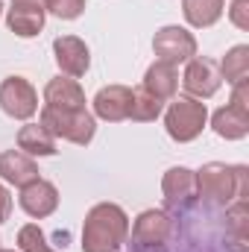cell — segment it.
I'll return each instance as SVG.
<instances>
[{
	"label": "cell",
	"mask_w": 249,
	"mask_h": 252,
	"mask_svg": "<svg viewBox=\"0 0 249 252\" xmlns=\"http://www.w3.org/2000/svg\"><path fill=\"white\" fill-rule=\"evenodd\" d=\"M223 0H182V15L190 27L205 30L223 18Z\"/></svg>",
	"instance_id": "d6986e66"
},
{
	"label": "cell",
	"mask_w": 249,
	"mask_h": 252,
	"mask_svg": "<svg viewBox=\"0 0 249 252\" xmlns=\"http://www.w3.org/2000/svg\"><path fill=\"white\" fill-rule=\"evenodd\" d=\"M0 109L15 121H30L38 112V91L24 76H6L0 82Z\"/></svg>",
	"instance_id": "8992f818"
},
{
	"label": "cell",
	"mask_w": 249,
	"mask_h": 252,
	"mask_svg": "<svg viewBox=\"0 0 249 252\" xmlns=\"http://www.w3.org/2000/svg\"><path fill=\"white\" fill-rule=\"evenodd\" d=\"M196 193L211 205H229L247 193V167H232L223 161H208L196 170Z\"/></svg>",
	"instance_id": "7a4b0ae2"
},
{
	"label": "cell",
	"mask_w": 249,
	"mask_h": 252,
	"mask_svg": "<svg viewBox=\"0 0 249 252\" xmlns=\"http://www.w3.org/2000/svg\"><path fill=\"white\" fill-rule=\"evenodd\" d=\"M12 214V193L6 190V185H0V223H6Z\"/></svg>",
	"instance_id": "d4e9b609"
},
{
	"label": "cell",
	"mask_w": 249,
	"mask_h": 252,
	"mask_svg": "<svg viewBox=\"0 0 249 252\" xmlns=\"http://www.w3.org/2000/svg\"><path fill=\"white\" fill-rule=\"evenodd\" d=\"M211 129L226 138V141H241L249 135V109H238L232 103H226L223 109H217L211 115Z\"/></svg>",
	"instance_id": "2e32d148"
},
{
	"label": "cell",
	"mask_w": 249,
	"mask_h": 252,
	"mask_svg": "<svg viewBox=\"0 0 249 252\" xmlns=\"http://www.w3.org/2000/svg\"><path fill=\"white\" fill-rule=\"evenodd\" d=\"M220 76L229 82V85H238L249 76V44H235L220 64Z\"/></svg>",
	"instance_id": "ffe728a7"
},
{
	"label": "cell",
	"mask_w": 249,
	"mask_h": 252,
	"mask_svg": "<svg viewBox=\"0 0 249 252\" xmlns=\"http://www.w3.org/2000/svg\"><path fill=\"white\" fill-rule=\"evenodd\" d=\"M18 202H21V208H24L30 217L44 220V217H50V214L59 208V188H56L53 182H47V179L38 176L35 182H30V185L21 188Z\"/></svg>",
	"instance_id": "30bf717a"
},
{
	"label": "cell",
	"mask_w": 249,
	"mask_h": 252,
	"mask_svg": "<svg viewBox=\"0 0 249 252\" xmlns=\"http://www.w3.org/2000/svg\"><path fill=\"white\" fill-rule=\"evenodd\" d=\"M18 150L27 156H56V138L41 124H27L18 132Z\"/></svg>",
	"instance_id": "ac0fdd59"
},
{
	"label": "cell",
	"mask_w": 249,
	"mask_h": 252,
	"mask_svg": "<svg viewBox=\"0 0 249 252\" xmlns=\"http://www.w3.org/2000/svg\"><path fill=\"white\" fill-rule=\"evenodd\" d=\"M153 50H156V62L164 64H185L196 56V38L193 32H187L185 27H161L153 38Z\"/></svg>",
	"instance_id": "5b68a950"
},
{
	"label": "cell",
	"mask_w": 249,
	"mask_h": 252,
	"mask_svg": "<svg viewBox=\"0 0 249 252\" xmlns=\"http://www.w3.org/2000/svg\"><path fill=\"white\" fill-rule=\"evenodd\" d=\"M161 109H164V103L156 100L153 94H147L144 88L132 91V106H129V118H132V121L150 124V121H156V118L161 115Z\"/></svg>",
	"instance_id": "44dd1931"
},
{
	"label": "cell",
	"mask_w": 249,
	"mask_h": 252,
	"mask_svg": "<svg viewBox=\"0 0 249 252\" xmlns=\"http://www.w3.org/2000/svg\"><path fill=\"white\" fill-rule=\"evenodd\" d=\"M18 247H21V252H59L56 247L47 244V235L35 223H27L18 229Z\"/></svg>",
	"instance_id": "7402d4cb"
},
{
	"label": "cell",
	"mask_w": 249,
	"mask_h": 252,
	"mask_svg": "<svg viewBox=\"0 0 249 252\" xmlns=\"http://www.w3.org/2000/svg\"><path fill=\"white\" fill-rule=\"evenodd\" d=\"M161 193L164 202L170 208H187L190 202H196V170L187 167H170L161 179Z\"/></svg>",
	"instance_id": "8fae6325"
},
{
	"label": "cell",
	"mask_w": 249,
	"mask_h": 252,
	"mask_svg": "<svg viewBox=\"0 0 249 252\" xmlns=\"http://www.w3.org/2000/svg\"><path fill=\"white\" fill-rule=\"evenodd\" d=\"M185 73H182V88H185L187 97H193V100H208V97H214L217 91H220V82H223V76H220V67L217 62H211V59H202V56H193L190 62H185Z\"/></svg>",
	"instance_id": "52a82bcc"
},
{
	"label": "cell",
	"mask_w": 249,
	"mask_h": 252,
	"mask_svg": "<svg viewBox=\"0 0 249 252\" xmlns=\"http://www.w3.org/2000/svg\"><path fill=\"white\" fill-rule=\"evenodd\" d=\"M12 3H35V6H44V0H12Z\"/></svg>",
	"instance_id": "484cf974"
},
{
	"label": "cell",
	"mask_w": 249,
	"mask_h": 252,
	"mask_svg": "<svg viewBox=\"0 0 249 252\" xmlns=\"http://www.w3.org/2000/svg\"><path fill=\"white\" fill-rule=\"evenodd\" d=\"M129 238V217L118 202H97L82 223V252H118Z\"/></svg>",
	"instance_id": "6da1fadb"
},
{
	"label": "cell",
	"mask_w": 249,
	"mask_h": 252,
	"mask_svg": "<svg viewBox=\"0 0 249 252\" xmlns=\"http://www.w3.org/2000/svg\"><path fill=\"white\" fill-rule=\"evenodd\" d=\"M0 252H15V250H0Z\"/></svg>",
	"instance_id": "4316f807"
},
{
	"label": "cell",
	"mask_w": 249,
	"mask_h": 252,
	"mask_svg": "<svg viewBox=\"0 0 249 252\" xmlns=\"http://www.w3.org/2000/svg\"><path fill=\"white\" fill-rule=\"evenodd\" d=\"M44 12H53L62 21H76L85 12V0H44Z\"/></svg>",
	"instance_id": "603a6c76"
},
{
	"label": "cell",
	"mask_w": 249,
	"mask_h": 252,
	"mask_svg": "<svg viewBox=\"0 0 249 252\" xmlns=\"http://www.w3.org/2000/svg\"><path fill=\"white\" fill-rule=\"evenodd\" d=\"M0 15H3V3H0Z\"/></svg>",
	"instance_id": "83f0119b"
},
{
	"label": "cell",
	"mask_w": 249,
	"mask_h": 252,
	"mask_svg": "<svg viewBox=\"0 0 249 252\" xmlns=\"http://www.w3.org/2000/svg\"><path fill=\"white\" fill-rule=\"evenodd\" d=\"M44 6L35 3H12L6 12V27L18 35V38H35L44 30Z\"/></svg>",
	"instance_id": "4fadbf2b"
},
{
	"label": "cell",
	"mask_w": 249,
	"mask_h": 252,
	"mask_svg": "<svg viewBox=\"0 0 249 252\" xmlns=\"http://www.w3.org/2000/svg\"><path fill=\"white\" fill-rule=\"evenodd\" d=\"M44 106L53 109H85V91L76 79L56 76L44 85Z\"/></svg>",
	"instance_id": "9a60e30c"
},
{
	"label": "cell",
	"mask_w": 249,
	"mask_h": 252,
	"mask_svg": "<svg viewBox=\"0 0 249 252\" xmlns=\"http://www.w3.org/2000/svg\"><path fill=\"white\" fill-rule=\"evenodd\" d=\"M0 179L15 188H24L38 179V164L32 161V156H27L21 150H6V153H0Z\"/></svg>",
	"instance_id": "5bb4252c"
},
{
	"label": "cell",
	"mask_w": 249,
	"mask_h": 252,
	"mask_svg": "<svg viewBox=\"0 0 249 252\" xmlns=\"http://www.w3.org/2000/svg\"><path fill=\"white\" fill-rule=\"evenodd\" d=\"M53 56H56L59 70H62L64 76H70V79L85 76L88 67H91V50L76 35H59L53 41Z\"/></svg>",
	"instance_id": "9c48e42d"
},
{
	"label": "cell",
	"mask_w": 249,
	"mask_h": 252,
	"mask_svg": "<svg viewBox=\"0 0 249 252\" xmlns=\"http://www.w3.org/2000/svg\"><path fill=\"white\" fill-rule=\"evenodd\" d=\"M173 232V223L164 211L158 208H147L135 217V226H132V241L141 247V250H156V247H164L167 238Z\"/></svg>",
	"instance_id": "ba28073f"
},
{
	"label": "cell",
	"mask_w": 249,
	"mask_h": 252,
	"mask_svg": "<svg viewBox=\"0 0 249 252\" xmlns=\"http://www.w3.org/2000/svg\"><path fill=\"white\" fill-rule=\"evenodd\" d=\"M41 126L53 138H62V141L76 144V147L91 144V138L97 132V121H94V115L88 109H53V106H44L41 109Z\"/></svg>",
	"instance_id": "3957f363"
},
{
	"label": "cell",
	"mask_w": 249,
	"mask_h": 252,
	"mask_svg": "<svg viewBox=\"0 0 249 252\" xmlns=\"http://www.w3.org/2000/svg\"><path fill=\"white\" fill-rule=\"evenodd\" d=\"M205 124H208V109L202 100H193V97H176L164 112V129L179 144L199 138Z\"/></svg>",
	"instance_id": "277c9868"
},
{
	"label": "cell",
	"mask_w": 249,
	"mask_h": 252,
	"mask_svg": "<svg viewBox=\"0 0 249 252\" xmlns=\"http://www.w3.org/2000/svg\"><path fill=\"white\" fill-rule=\"evenodd\" d=\"M132 88L129 85H106L94 94V115L109 124H121L129 118Z\"/></svg>",
	"instance_id": "7c38bea8"
},
{
	"label": "cell",
	"mask_w": 249,
	"mask_h": 252,
	"mask_svg": "<svg viewBox=\"0 0 249 252\" xmlns=\"http://www.w3.org/2000/svg\"><path fill=\"white\" fill-rule=\"evenodd\" d=\"M229 21L238 30H249V0H232L229 6Z\"/></svg>",
	"instance_id": "cb8c5ba5"
},
{
	"label": "cell",
	"mask_w": 249,
	"mask_h": 252,
	"mask_svg": "<svg viewBox=\"0 0 249 252\" xmlns=\"http://www.w3.org/2000/svg\"><path fill=\"white\" fill-rule=\"evenodd\" d=\"M147 94H153L156 100H173L176 97V88H179V73L173 64L164 62H153L144 73V85H141Z\"/></svg>",
	"instance_id": "e0dca14e"
}]
</instances>
